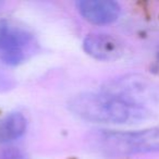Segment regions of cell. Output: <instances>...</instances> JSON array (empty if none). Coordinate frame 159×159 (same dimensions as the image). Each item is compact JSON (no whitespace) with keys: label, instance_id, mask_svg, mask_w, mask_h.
<instances>
[{"label":"cell","instance_id":"cell-9","mask_svg":"<svg viewBox=\"0 0 159 159\" xmlns=\"http://www.w3.org/2000/svg\"><path fill=\"white\" fill-rule=\"evenodd\" d=\"M158 58H159V51H158Z\"/></svg>","mask_w":159,"mask_h":159},{"label":"cell","instance_id":"cell-1","mask_svg":"<svg viewBox=\"0 0 159 159\" xmlns=\"http://www.w3.org/2000/svg\"><path fill=\"white\" fill-rule=\"evenodd\" d=\"M68 107L80 119L115 125L139 124L152 119L155 115L149 109L102 91L75 95L69 100Z\"/></svg>","mask_w":159,"mask_h":159},{"label":"cell","instance_id":"cell-7","mask_svg":"<svg viewBox=\"0 0 159 159\" xmlns=\"http://www.w3.org/2000/svg\"><path fill=\"white\" fill-rule=\"evenodd\" d=\"M27 128L26 118L21 112L9 113L0 120V143H9L23 136Z\"/></svg>","mask_w":159,"mask_h":159},{"label":"cell","instance_id":"cell-6","mask_svg":"<svg viewBox=\"0 0 159 159\" xmlns=\"http://www.w3.org/2000/svg\"><path fill=\"white\" fill-rule=\"evenodd\" d=\"M76 8L85 20L95 25L113 23L121 12L119 3L112 0H81Z\"/></svg>","mask_w":159,"mask_h":159},{"label":"cell","instance_id":"cell-5","mask_svg":"<svg viewBox=\"0 0 159 159\" xmlns=\"http://www.w3.org/2000/svg\"><path fill=\"white\" fill-rule=\"evenodd\" d=\"M84 51L89 56L100 61H113L123 55L124 47L121 40L110 34H89L83 42Z\"/></svg>","mask_w":159,"mask_h":159},{"label":"cell","instance_id":"cell-8","mask_svg":"<svg viewBox=\"0 0 159 159\" xmlns=\"http://www.w3.org/2000/svg\"><path fill=\"white\" fill-rule=\"evenodd\" d=\"M0 159H27V157L19 148L9 147L0 152Z\"/></svg>","mask_w":159,"mask_h":159},{"label":"cell","instance_id":"cell-3","mask_svg":"<svg viewBox=\"0 0 159 159\" xmlns=\"http://www.w3.org/2000/svg\"><path fill=\"white\" fill-rule=\"evenodd\" d=\"M102 91L120 96L154 112L159 108V86L143 75L128 74L116 77L105 83Z\"/></svg>","mask_w":159,"mask_h":159},{"label":"cell","instance_id":"cell-4","mask_svg":"<svg viewBox=\"0 0 159 159\" xmlns=\"http://www.w3.org/2000/svg\"><path fill=\"white\" fill-rule=\"evenodd\" d=\"M34 35L25 27L11 21L0 22V57L10 66H18L27 59L35 49Z\"/></svg>","mask_w":159,"mask_h":159},{"label":"cell","instance_id":"cell-2","mask_svg":"<svg viewBox=\"0 0 159 159\" xmlns=\"http://www.w3.org/2000/svg\"><path fill=\"white\" fill-rule=\"evenodd\" d=\"M96 149L113 156L159 152V128L139 131H99L91 137Z\"/></svg>","mask_w":159,"mask_h":159}]
</instances>
